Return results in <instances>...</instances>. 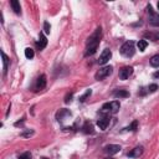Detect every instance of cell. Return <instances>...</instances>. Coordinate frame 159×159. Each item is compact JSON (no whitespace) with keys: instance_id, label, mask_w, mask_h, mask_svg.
Masks as SVG:
<instances>
[{"instance_id":"cell-1","label":"cell","mask_w":159,"mask_h":159,"mask_svg":"<svg viewBox=\"0 0 159 159\" xmlns=\"http://www.w3.org/2000/svg\"><path fill=\"white\" fill-rule=\"evenodd\" d=\"M101 36H102V30L101 27H97L96 31L88 37L87 40V45H86V52L84 56H91L96 52V50L98 48L99 41H101Z\"/></svg>"},{"instance_id":"cell-2","label":"cell","mask_w":159,"mask_h":159,"mask_svg":"<svg viewBox=\"0 0 159 159\" xmlns=\"http://www.w3.org/2000/svg\"><path fill=\"white\" fill-rule=\"evenodd\" d=\"M119 102L118 101H112V102H108V103H104L101 108V113L102 114H106V116H109V114H114L119 111Z\"/></svg>"},{"instance_id":"cell-3","label":"cell","mask_w":159,"mask_h":159,"mask_svg":"<svg viewBox=\"0 0 159 159\" xmlns=\"http://www.w3.org/2000/svg\"><path fill=\"white\" fill-rule=\"evenodd\" d=\"M135 52V47H134V42L133 41H127L122 45L120 47V53L124 57H132Z\"/></svg>"},{"instance_id":"cell-4","label":"cell","mask_w":159,"mask_h":159,"mask_svg":"<svg viewBox=\"0 0 159 159\" xmlns=\"http://www.w3.org/2000/svg\"><path fill=\"white\" fill-rule=\"evenodd\" d=\"M112 71H113V67H112V66H104V67L99 68V70L96 72L94 77H96V80L101 81V80L106 78L107 76H109V75L112 73Z\"/></svg>"},{"instance_id":"cell-5","label":"cell","mask_w":159,"mask_h":159,"mask_svg":"<svg viewBox=\"0 0 159 159\" xmlns=\"http://www.w3.org/2000/svg\"><path fill=\"white\" fill-rule=\"evenodd\" d=\"M148 14H149V24H150L152 26L158 27V26H159V14L154 12L150 5L148 6Z\"/></svg>"},{"instance_id":"cell-6","label":"cell","mask_w":159,"mask_h":159,"mask_svg":"<svg viewBox=\"0 0 159 159\" xmlns=\"http://www.w3.org/2000/svg\"><path fill=\"white\" fill-rule=\"evenodd\" d=\"M111 57H112V52H111V50H109V48H104V50L102 51V53L99 55L98 63H99V65H106V63L111 60Z\"/></svg>"},{"instance_id":"cell-7","label":"cell","mask_w":159,"mask_h":159,"mask_svg":"<svg viewBox=\"0 0 159 159\" xmlns=\"http://www.w3.org/2000/svg\"><path fill=\"white\" fill-rule=\"evenodd\" d=\"M132 75H133V67L132 66H124L119 70V78L120 80H127Z\"/></svg>"},{"instance_id":"cell-8","label":"cell","mask_w":159,"mask_h":159,"mask_svg":"<svg viewBox=\"0 0 159 159\" xmlns=\"http://www.w3.org/2000/svg\"><path fill=\"white\" fill-rule=\"evenodd\" d=\"M119 150H120V145H118V144H109V145H106L104 147V152L107 154H109V155L117 154Z\"/></svg>"},{"instance_id":"cell-9","label":"cell","mask_w":159,"mask_h":159,"mask_svg":"<svg viewBox=\"0 0 159 159\" xmlns=\"http://www.w3.org/2000/svg\"><path fill=\"white\" fill-rule=\"evenodd\" d=\"M108 124H109V117H108V116H103V117H101V118L97 120V125H98L99 129H102V130L107 129Z\"/></svg>"},{"instance_id":"cell-10","label":"cell","mask_w":159,"mask_h":159,"mask_svg":"<svg viewBox=\"0 0 159 159\" xmlns=\"http://www.w3.org/2000/svg\"><path fill=\"white\" fill-rule=\"evenodd\" d=\"M142 154H143V147L139 145V147L133 148V149L128 153V157H130V158H139Z\"/></svg>"},{"instance_id":"cell-11","label":"cell","mask_w":159,"mask_h":159,"mask_svg":"<svg viewBox=\"0 0 159 159\" xmlns=\"http://www.w3.org/2000/svg\"><path fill=\"white\" fill-rule=\"evenodd\" d=\"M46 45H47V39H46V36H45L43 34H40L39 41H37V47H39V50H43V48L46 47Z\"/></svg>"},{"instance_id":"cell-12","label":"cell","mask_w":159,"mask_h":159,"mask_svg":"<svg viewBox=\"0 0 159 159\" xmlns=\"http://www.w3.org/2000/svg\"><path fill=\"white\" fill-rule=\"evenodd\" d=\"M45 86H46V76L45 75H41L37 78V81H36V88L37 89H42Z\"/></svg>"},{"instance_id":"cell-13","label":"cell","mask_w":159,"mask_h":159,"mask_svg":"<svg viewBox=\"0 0 159 159\" xmlns=\"http://www.w3.org/2000/svg\"><path fill=\"white\" fill-rule=\"evenodd\" d=\"M113 96H114L116 98H125V97L129 96V93H128L125 89H116V91L113 92Z\"/></svg>"},{"instance_id":"cell-14","label":"cell","mask_w":159,"mask_h":159,"mask_svg":"<svg viewBox=\"0 0 159 159\" xmlns=\"http://www.w3.org/2000/svg\"><path fill=\"white\" fill-rule=\"evenodd\" d=\"M11 7H12V10L15 11V14H21V7H20V4H19V1H16V0H12L11 2Z\"/></svg>"},{"instance_id":"cell-15","label":"cell","mask_w":159,"mask_h":159,"mask_svg":"<svg viewBox=\"0 0 159 159\" xmlns=\"http://www.w3.org/2000/svg\"><path fill=\"white\" fill-rule=\"evenodd\" d=\"M1 57H2V70H4V73L7 71V65H9V58L7 56L1 51Z\"/></svg>"},{"instance_id":"cell-16","label":"cell","mask_w":159,"mask_h":159,"mask_svg":"<svg viewBox=\"0 0 159 159\" xmlns=\"http://www.w3.org/2000/svg\"><path fill=\"white\" fill-rule=\"evenodd\" d=\"M82 129H83V132L87 133V134H88V133H93V125H92L89 122H86L84 125L82 127Z\"/></svg>"},{"instance_id":"cell-17","label":"cell","mask_w":159,"mask_h":159,"mask_svg":"<svg viewBox=\"0 0 159 159\" xmlns=\"http://www.w3.org/2000/svg\"><path fill=\"white\" fill-rule=\"evenodd\" d=\"M150 65L153 67H159V53L158 55H154L152 58H150Z\"/></svg>"},{"instance_id":"cell-18","label":"cell","mask_w":159,"mask_h":159,"mask_svg":"<svg viewBox=\"0 0 159 159\" xmlns=\"http://www.w3.org/2000/svg\"><path fill=\"white\" fill-rule=\"evenodd\" d=\"M137 46H138L139 51H144L147 48V46H148V42L145 40H139V42L137 43Z\"/></svg>"},{"instance_id":"cell-19","label":"cell","mask_w":159,"mask_h":159,"mask_svg":"<svg viewBox=\"0 0 159 159\" xmlns=\"http://www.w3.org/2000/svg\"><path fill=\"white\" fill-rule=\"evenodd\" d=\"M34 50L31 48V47H26L25 48V56H26V58H29V60H31L32 57H34Z\"/></svg>"},{"instance_id":"cell-20","label":"cell","mask_w":159,"mask_h":159,"mask_svg":"<svg viewBox=\"0 0 159 159\" xmlns=\"http://www.w3.org/2000/svg\"><path fill=\"white\" fill-rule=\"evenodd\" d=\"M157 89H158V84H155V83L149 84V86L147 87V92H148V93H153V92H155Z\"/></svg>"},{"instance_id":"cell-21","label":"cell","mask_w":159,"mask_h":159,"mask_svg":"<svg viewBox=\"0 0 159 159\" xmlns=\"http://www.w3.org/2000/svg\"><path fill=\"white\" fill-rule=\"evenodd\" d=\"M91 93H92V91H91V89H87V91H86V93H84L83 96H81V97H80V102H84V101H86V98H87L88 96H91Z\"/></svg>"},{"instance_id":"cell-22","label":"cell","mask_w":159,"mask_h":159,"mask_svg":"<svg viewBox=\"0 0 159 159\" xmlns=\"http://www.w3.org/2000/svg\"><path fill=\"white\" fill-rule=\"evenodd\" d=\"M137 127H138V123H137V120H134L129 127H127V128H124L125 130H137Z\"/></svg>"},{"instance_id":"cell-23","label":"cell","mask_w":159,"mask_h":159,"mask_svg":"<svg viewBox=\"0 0 159 159\" xmlns=\"http://www.w3.org/2000/svg\"><path fill=\"white\" fill-rule=\"evenodd\" d=\"M19 159H32V157H31V153L25 152V153H22V154L19 157Z\"/></svg>"},{"instance_id":"cell-24","label":"cell","mask_w":159,"mask_h":159,"mask_svg":"<svg viewBox=\"0 0 159 159\" xmlns=\"http://www.w3.org/2000/svg\"><path fill=\"white\" fill-rule=\"evenodd\" d=\"M43 31H45V34H50V31H51V26L47 21L43 22Z\"/></svg>"},{"instance_id":"cell-25","label":"cell","mask_w":159,"mask_h":159,"mask_svg":"<svg viewBox=\"0 0 159 159\" xmlns=\"http://www.w3.org/2000/svg\"><path fill=\"white\" fill-rule=\"evenodd\" d=\"M153 76H154L155 78H159V71H157V72H155V73H154Z\"/></svg>"},{"instance_id":"cell-26","label":"cell","mask_w":159,"mask_h":159,"mask_svg":"<svg viewBox=\"0 0 159 159\" xmlns=\"http://www.w3.org/2000/svg\"><path fill=\"white\" fill-rule=\"evenodd\" d=\"M41 159H47V158H45V157H42V158H41Z\"/></svg>"},{"instance_id":"cell-27","label":"cell","mask_w":159,"mask_h":159,"mask_svg":"<svg viewBox=\"0 0 159 159\" xmlns=\"http://www.w3.org/2000/svg\"><path fill=\"white\" fill-rule=\"evenodd\" d=\"M158 9H159V2H158Z\"/></svg>"},{"instance_id":"cell-28","label":"cell","mask_w":159,"mask_h":159,"mask_svg":"<svg viewBox=\"0 0 159 159\" xmlns=\"http://www.w3.org/2000/svg\"><path fill=\"white\" fill-rule=\"evenodd\" d=\"M107 159H112V158H107Z\"/></svg>"}]
</instances>
